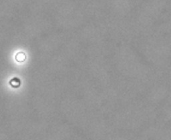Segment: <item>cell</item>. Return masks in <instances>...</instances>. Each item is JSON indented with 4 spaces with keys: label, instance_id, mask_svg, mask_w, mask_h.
<instances>
[{
    "label": "cell",
    "instance_id": "obj_1",
    "mask_svg": "<svg viewBox=\"0 0 171 140\" xmlns=\"http://www.w3.org/2000/svg\"><path fill=\"white\" fill-rule=\"evenodd\" d=\"M25 54L23 52H19L15 55V60L17 62H23L25 60Z\"/></svg>",
    "mask_w": 171,
    "mask_h": 140
},
{
    "label": "cell",
    "instance_id": "obj_2",
    "mask_svg": "<svg viewBox=\"0 0 171 140\" xmlns=\"http://www.w3.org/2000/svg\"><path fill=\"white\" fill-rule=\"evenodd\" d=\"M9 84L13 87H18L20 85V80L17 78H13V79L10 80Z\"/></svg>",
    "mask_w": 171,
    "mask_h": 140
}]
</instances>
